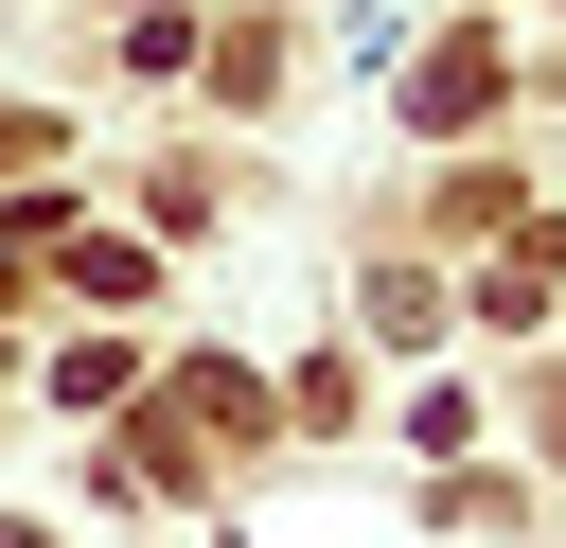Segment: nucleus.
<instances>
[{
    "label": "nucleus",
    "instance_id": "f257e3e1",
    "mask_svg": "<svg viewBox=\"0 0 566 548\" xmlns=\"http://www.w3.org/2000/svg\"><path fill=\"white\" fill-rule=\"evenodd\" d=\"M407 124L442 141V124H495V35H442L424 71H407Z\"/></svg>",
    "mask_w": 566,
    "mask_h": 548
},
{
    "label": "nucleus",
    "instance_id": "f03ea898",
    "mask_svg": "<svg viewBox=\"0 0 566 548\" xmlns=\"http://www.w3.org/2000/svg\"><path fill=\"white\" fill-rule=\"evenodd\" d=\"M71 283H88V301H142V283H159V265H142V247H124V230H71Z\"/></svg>",
    "mask_w": 566,
    "mask_h": 548
}]
</instances>
